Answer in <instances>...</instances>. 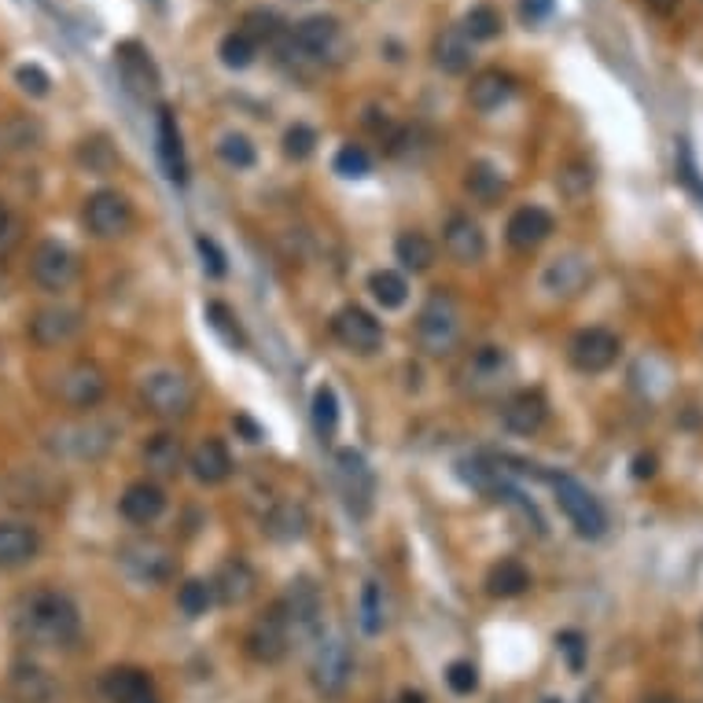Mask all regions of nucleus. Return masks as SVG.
Returning <instances> with one entry per match:
<instances>
[{
  "label": "nucleus",
  "instance_id": "f257e3e1",
  "mask_svg": "<svg viewBox=\"0 0 703 703\" xmlns=\"http://www.w3.org/2000/svg\"><path fill=\"white\" fill-rule=\"evenodd\" d=\"M16 634L33 648H70L81 637V612L67 593L33 589L16 604Z\"/></svg>",
  "mask_w": 703,
  "mask_h": 703
},
{
  "label": "nucleus",
  "instance_id": "f03ea898",
  "mask_svg": "<svg viewBox=\"0 0 703 703\" xmlns=\"http://www.w3.org/2000/svg\"><path fill=\"white\" fill-rule=\"evenodd\" d=\"M118 442V423L104 420V417H81V420H67L56 423L52 431H45V450L59 457V460H81V465H92V460H104L111 453V446Z\"/></svg>",
  "mask_w": 703,
  "mask_h": 703
},
{
  "label": "nucleus",
  "instance_id": "7ed1b4c3",
  "mask_svg": "<svg viewBox=\"0 0 703 703\" xmlns=\"http://www.w3.org/2000/svg\"><path fill=\"white\" fill-rule=\"evenodd\" d=\"M516 375V361L505 346H476L471 354L457 365V387L468 398H479V402H490V398H501L508 391Z\"/></svg>",
  "mask_w": 703,
  "mask_h": 703
},
{
  "label": "nucleus",
  "instance_id": "20e7f679",
  "mask_svg": "<svg viewBox=\"0 0 703 703\" xmlns=\"http://www.w3.org/2000/svg\"><path fill=\"white\" fill-rule=\"evenodd\" d=\"M417 343L428 358H446L460 346V306L450 291H435L420 306Z\"/></svg>",
  "mask_w": 703,
  "mask_h": 703
},
{
  "label": "nucleus",
  "instance_id": "39448f33",
  "mask_svg": "<svg viewBox=\"0 0 703 703\" xmlns=\"http://www.w3.org/2000/svg\"><path fill=\"white\" fill-rule=\"evenodd\" d=\"M140 402L148 409L152 417L159 420H180L192 413V406H196V387L185 372L177 369H155L144 375L140 383Z\"/></svg>",
  "mask_w": 703,
  "mask_h": 703
},
{
  "label": "nucleus",
  "instance_id": "423d86ee",
  "mask_svg": "<svg viewBox=\"0 0 703 703\" xmlns=\"http://www.w3.org/2000/svg\"><path fill=\"white\" fill-rule=\"evenodd\" d=\"M52 398L70 413H92L107 398V372L96 361H70L56 372Z\"/></svg>",
  "mask_w": 703,
  "mask_h": 703
},
{
  "label": "nucleus",
  "instance_id": "0eeeda50",
  "mask_svg": "<svg viewBox=\"0 0 703 703\" xmlns=\"http://www.w3.org/2000/svg\"><path fill=\"white\" fill-rule=\"evenodd\" d=\"M118 564L137 586H163L177 572V556L159 538H129L118 545Z\"/></svg>",
  "mask_w": 703,
  "mask_h": 703
},
{
  "label": "nucleus",
  "instance_id": "6e6552de",
  "mask_svg": "<svg viewBox=\"0 0 703 703\" xmlns=\"http://www.w3.org/2000/svg\"><path fill=\"white\" fill-rule=\"evenodd\" d=\"M81 276V262L78 254L70 251L67 244H59V240H41L38 247L30 254V281L38 284L41 291H59L75 287V281Z\"/></svg>",
  "mask_w": 703,
  "mask_h": 703
},
{
  "label": "nucleus",
  "instance_id": "1a4fd4ad",
  "mask_svg": "<svg viewBox=\"0 0 703 703\" xmlns=\"http://www.w3.org/2000/svg\"><path fill=\"white\" fill-rule=\"evenodd\" d=\"M310 674H313V685H318L321 696H339L350 685V674H354V652H350L343 634H324L318 641Z\"/></svg>",
  "mask_w": 703,
  "mask_h": 703
},
{
  "label": "nucleus",
  "instance_id": "9d476101",
  "mask_svg": "<svg viewBox=\"0 0 703 703\" xmlns=\"http://www.w3.org/2000/svg\"><path fill=\"white\" fill-rule=\"evenodd\" d=\"M553 490H556V505L564 508V516L572 519V527L582 538H601L604 527H608V516H604L601 501L593 497L582 482H575L572 476H549Z\"/></svg>",
  "mask_w": 703,
  "mask_h": 703
},
{
  "label": "nucleus",
  "instance_id": "9b49d317",
  "mask_svg": "<svg viewBox=\"0 0 703 703\" xmlns=\"http://www.w3.org/2000/svg\"><path fill=\"white\" fill-rule=\"evenodd\" d=\"M81 332H85V313L75 310V306H64V302H56V306H41L27 318V339L41 350H56V346L75 343Z\"/></svg>",
  "mask_w": 703,
  "mask_h": 703
},
{
  "label": "nucleus",
  "instance_id": "f8f14e48",
  "mask_svg": "<svg viewBox=\"0 0 703 703\" xmlns=\"http://www.w3.org/2000/svg\"><path fill=\"white\" fill-rule=\"evenodd\" d=\"M291 641H295V634H291V626H287V615L281 612V604H273L270 612L258 615V619L251 623L247 637H244V648H247V656L254 663L273 666L291 652Z\"/></svg>",
  "mask_w": 703,
  "mask_h": 703
},
{
  "label": "nucleus",
  "instance_id": "ddd939ff",
  "mask_svg": "<svg viewBox=\"0 0 703 703\" xmlns=\"http://www.w3.org/2000/svg\"><path fill=\"white\" fill-rule=\"evenodd\" d=\"M281 604V612L287 615V626L295 637H313L321 629V615H324V597H321V586L306 575L291 578L284 597L276 601Z\"/></svg>",
  "mask_w": 703,
  "mask_h": 703
},
{
  "label": "nucleus",
  "instance_id": "4468645a",
  "mask_svg": "<svg viewBox=\"0 0 703 703\" xmlns=\"http://www.w3.org/2000/svg\"><path fill=\"white\" fill-rule=\"evenodd\" d=\"M291 48H295L299 56H310V59H343L346 52V38H343V27H339L335 16H306L302 22H295V30H291Z\"/></svg>",
  "mask_w": 703,
  "mask_h": 703
},
{
  "label": "nucleus",
  "instance_id": "2eb2a0df",
  "mask_svg": "<svg viewBox=\"0 0 703 703\" xmlns=\"http://www.w3.org/2000/svg\"><path fill=\"white\" fill-rule=\"evenodd\" d=\"M4 501L16 508H56L64 501V479L45 468H19L4 482Z\"/></svg>",
  "mask_w": 703,
  "mask_h": 703
},
{
  "label": "nucleus",
  "instance_id": "dca6fc26",
  "mask_svg": "<svg viewBox=\"0 0 703 703\" xmlns=\"http://www.w3.org/2000/svg\"><path fill=\"white\" fill-rule=\"evenodd\" d=\"M85 228L96 236V240H118L126 236L133 228V207L123 192H92L89 199H85Z\"/></svg>",
  "mask_w": 703,
  "mask_h": 703
},
{
  "label": "nucleus",
  "instance_id": "f3484780",
  "mask_svg": "<svg viewBox=\"0 0 703 703\" xmlns=\"http://www.w3.org/2000/svg\"><path fill=\"white\" fill-rule=\"evenodd\" d=\"M332 335L339 346L350 350V354H375V350L383 346V324L375 321L365 306H354V302L343 310H335Z\"/></svg>",
  "mask_w": 703,
  "mask_h": 703
},
{
  "label": "nucleus",
  "instance_id": "a211bd4d",
  "mask_svg": "<svg viewBox=\"0 0 703 703\" xmlns=\"http://www.w3.org/2000/svg\"><path fill=\"white\" fill-rule=\"evenodd\" d=\"M567 354H572V365L586 375H597V372H608L615 365V358H619V335L608 332V329H582L572 346H567Z\"/></svg>",
  "mask_w": 703,
  "mask_h": 703
},
{
  "label": "nucleus",
  "instance_id": "6ab92c4d",
  "mask_svg": "<svg viewBox=\"0 0 703 703\" xmlns=\"http://www.w3.org/2000/svg\"><path fill=\"white\" fill-rule=\"evenodd\" d=\"M335 468H339V487H343L346 508L354 516H369L375 487H372V471L365 465V457H361L358 450H339Z\"/></svg>",
  "mask_w": 703,
  "mask_h": 703
},
{
  "label": "nucleus",
  "instance_id": "aec40b11",
  "mask_svg": "<svg viewBox=\"0 0 703 703\" xmlns=\"http://www.w3.org/2000/svg\"><path fill=\"white\" fill-rule=\"evenodd\" d=\"M8 693L11 703H64V689L52 674L38 663H16L8 674Z\"/></svg>",
  "mask_w": 703,
  "mask_h": 703
},
{
  "label": "nucleus",
  "instance_id": "412c9836",
  "mask_svg": "<svg viewBox=\"0 0 703 703\" xmlns=\"http://www.w3.org/2000/svg\"><path fill=\"white\" fill-rule=\"evenodd\" d=\"M442 247L457 265H479L487 258V236L471 214H450L442 228Z\"/></svg>",
  "mask_w": 703,
  "mask_h": 703
},
{
  "label": "nucleus",
  "instance_id": "4be33fe9",
  "mask_svg": "<svg viewBox=\"0 0 703 703\" xmlns=\"http://www.w3.org/2000/svg\"><path fill=\"white\" fill-rule=\"evenodd\" d=\"M211 589H214V601L225 604V608H244V604L254 601V593H258V575H254V567L247 560L233 556V560L217 567Z\"/></svg>",
  "mask_w": 703,
  "mask_h": 703
},
{
  "label": "nucleus",
  "instance_id": "5701e85b",
  "mask_svg": "<svg viewBox=\"0 0 703 703\" xmlns=\"http://www.w3.org/2000/svg\"><path fill=\"white\" fill-rule=\"evenodd\" d=\"M589 276H593V265L586 254H560V258H553L549 265H545V273H541V287L549 291V295L556 299H575L582 287L589 284Z\"/></svg>",
  "mask_w": 703,
  "mask_h": 703
},
{
  "label": "nucleus",
  "instance_id": "b1692460",
  "mask_svg": "<svg viewBox=\"0 0 703 703\" xmlns=\"http://www.w3.org/2000/svg\"><path fill=\"white\" fill-rule=\"evenodd\" d=\"M38 553L41 538L30 524H16V519L0 524V572H19L30 560H38Z\"/></svg>",
  "mask_w": 703,
  "mask_h": 703
},
{
  "label": "nucleus",
  "instance_id": "393cba45",
  "mask_svg": "<svg viewBox=\"0 0 703 703\" xmlns=\"http://www.w3.org/2000/svg\"><path fill=\"white\" fill-rule=\"evenodd\" d=\"M545 417H549V402H545L541 391H516V394H508L501 406V423L512 435L541 431Z\"/></svg>",
  "mask_w": 703,
  "mask_h": 703
},
{
  "label": "nucleus",
  "instance_id": "a878e982",
  "mask_svg": "<svg viewBox=\"0 0 703 703\" xmlns=\"http://www.w3.org/2000/svg\"><path fill=\"white\" fill-rule=\"evenodd\" d=\"M118 512H123V519H129V524L148 527L166 512V494L159 482L140 479V482H133V487H126V494L118 497Z\"/></svg>",
  "mask_w": 703,
  "mask_h": 703
},
{
  "label": "nucleus",
  "instance_id": "bb28decb",
  "mask_svg": "<svg viewBox=\"0 0 703 703\" xmlns=\"http://www.w3.org/2000/svg\"><path fill=\"white\" fill-rule=\"evenodd\" d=\"M188 468L203 487H222V482L233 476L236 465H233V457H228L222 439H203L196 450L188 453Z\"/></svg>",
  "mask_w": 703,
  "mask_h": 703
},
{
  "label": "nucleus",
  "instance_id": "cd10ccee",
  "mask_svg": "<svg viewBox=\"0 0 703 703\" xmlns=\"http://www.w3.org/2000/svg\"><path fill=\"white\" fill-rule=\"evenodd\" d=\"M262 530L270 535L273 541H299V538H306V530H310V512H306V505L302 501H291V497H284V501H276L270 512H265L262 519Z\"/></svg>",
  "mask_w": 703,
  "mask_h": 703
},
{
  "label": "nucleus",
  "instance_id": "c85d7f7f",
  "mask_svg": "<svg viewBox=\"0 0 703 703\" xmlns=\"http://www.w3.org/2000/svg\"><path fill=\"white\" fill-rule=\"evenodd\" d=\"M144 468L152 471V476H159V479H174L180 468H185V442L177 439L174 431H159V435H152L148 442H144Z\"/></svg>",
  "mask_w": 703,
  "mask_h": 703
},
{
  "label": "nucleus",
  "instance_id": "c756f323",
  "mask_svg": "<svg viewBox=\"0 0 703 703\" xmlns=\"http://www.w3.org/2000/svg\"><path fill=\"white\" fill-rule=\"evenodd\" d=\"M508 244L519 247V251H530L538 247L541 240L553 236V214L545 207H519L512 217H508Z\"/></svg>",
  "mask_w": 703,
  "mask_h": 703
},
{
  "label": "nucleus",
  "instance_id": "7c9ffc66",
  "mask_svg": "<svg viewBox=\"0 0 703 703\" xmlns=\"http://www.w3.org/2000/svg\"><path fill=\"white\" fill-rule=\"evenodd\" d=\"M104 696L111 703H152V677L137 666H115L104 674Z\"/></svg>",
  "mask_w": 703,
  "mask_h": 703
},
{
  "label": "nucleus",
  "instance_id": "2f4dec72",
  "mask_svg": "<svg viewBox=\"0 0 703 703\" xmlns=\"http://www.w3.org/2000/svg\"><path fill=\"white\" fill-rule=\"evenodd\" d=\"M115 64H118V70H123V78H126V85L133 92L148 96V92L159 89V70H155L152 56L144 52L140 45H123L115 52Z\"/></svg>",
  "mask_w": 703,
  "mask_h": 703
},
{
  "label": "nucleus",
  "instance_id": "473e14b6",
  "mask_svg": "<svg viewBox=\"0 0 703 703\" xmlns=\"http://www.w3.org/2000/svg\"><path fill=\"white\" fill-rule=\"evenodd\" d=\"M516 92V81L512 75H505V70H482V75L471 78L468 85V104L476 107V111H497L501 104H508V96Z\"/></svg>",
  "mask_w": 703,
  "mask_h": 703
},
{
  "label": "nucleus",
  "instance_id": "72a5a7b5",
  "mask_svg": "<svg viewBox=\"0 0 703 703\" xmlns=\"http://www.w3.org/2000/svg\"><path fill=\"white\" fill-rule=\"evenodd\" d=\"M159 159L166 177L174 180V185H185L188 177V166H185V144H180V129H177V118L169 107L159 111Z\"/></svg>",
  "mask_w": 703,
  "mask_h": 703
},
{
  "label": "nucleus",
  "instance_id": "f704fd0d",
  "mask_svg": "<svg viewBox=\"0 0 703 703\" xmlns=\"http://www.w3.org/2000/svg\"><path fill=\"white\" fill-rule=\"evenodd\" d=\"M435 67H439L442 75H465L471 67V41L460 33V27L442 30L439 38H435Z\"/></svg>",
  "mask_w": 703,
  "mask_h": 703
},
{
  "label": "nucleus",
  "instance_id": "c9c22d12",
  "mask_svg": "<svg viewBox=\"0 0 703 703\" xmlns=\"http://www.w3.org/2000/svg\"><path fill=\"white\" fill-rule=\"evenodd\" d=\"M394 258L402 262V270L409 273H428L435 265V244L417 228H406L402 236L394 240Z\"/></svg>",
  "mask_w": 703,
  "mask_h": 703
},
{
  "label": "nucleus",
  "instance_id": "e433bc0d",
  "mask_svg": "<svg viewBox=\"0 0 703 703\" xmlns=\"http://www.w3.org/2000/svg\"><path fill=\"white\" fill-rule=\"evenodd\" d=\"M530 589V572L519 560H501V564H494L490 567V575H487V593L490 597H519V593H527Z\"/></svg>",
  "mask_w": 703,
  "mask_h": 703
},
{
  "label": "nucleus",
  "instance_id": "4c0bfd02",
  "mask_svg": "<svg viewBox=\"0 0 703 703\" xmlns=\"http://www.w3.org/2000/svg\"><path fill=\"white\" fill-rule=\"evenodd\" d=\"M465 188L476 196L479 203H487V207H494L497 199L505 196V174L497 169L494 163H471L468 174H465Z\"/></svg>",
  "mask_w": 703,
  "mask_h": 703
},
{
  "label": "nucleus",
  "instance_id": "58836bf2",
  "mask_svg": "<svg viewBox=\"0 0 703 703\" xmlns=\"http://www.w3.org/2000/svg\"><path fill=\"white\" fill-rule=\"evenodd\" d=\"M369 291H372V299L380 302L383 310L406 306V299H409L406 276H402V273H394V270H375V273L369 276Z\"/></svg>",
  "mask_w": 703,
  "mask_h": 703
},
{
  "label": "nucleus",
  "instance_id": "ea45409f",
  "mask_svg": "<svg viewBox=\"0 0 703 703\" xmlns=\"http://www.w3.org/2000/svg\"><path fill=\"white\" fill-rule=\"evenodd\" d=\"M501 11H497L494 4H476L465 16V22H460V33H465V38L476 45V41H494L497 33H501Z\"/></svg>",
  "mask_w": 703,
  "mask_h": 703
},
{
  "label": "nucleus",
  "instance_id": "a19ab883",
  "mask_svg": "<svg viewBox=\"0 0 703 703\" xmlns=\"http://www.w3.org/2000/svg\"><path fill=\"white\" fill-rule=\"evenodd\" d=\"M556 188H560V196H567V199H582L593 188V166L582 159L564 163L556 169Z\"/></svg>",
  "mask_w": 703,
  "mask_h": 703
},
{
  "label": "nucleus",
  "instance_id": "79ce46f5",
  "mask_svg": "<svg viewBox=\"0 0 703 703\" xmlns=\"http://www.w3.org/2000/svg\"><path fill=\"white\" fill-rule=\"evenodd\" d=\"M313 428H318L321 439H329L339 428V398L329 383H321L318 391H313Z\"/></svg>",
  "mask_w": 703,
  "mask_h": 703
},
{
  "label": "nucleus",
  "instance_id": "37998d69",
  "mask_svg": "<svg viewBox=\"0 0 703 703\" xmlns=\"http://www.w3.org/2000/svg\"><path fill=\"white\" fill-rule=\"evenodd\" d=\"M217 56H222V64L228 70H244L254 64V41L244 30H233V33H225L222 45H217Z\"/></svg>",
  "mask_w": 703,
  "mask_h": 703
},
{
  "label": "nucleus",
  "instance_id": "c03bdc74",
  "mask_svg": "<svg viewBox=\"0 0 703 703\" xmlns=\"http://www.w3.org/2000/svg\"><path fill=\"white\" fill-rule=\"evenodd\" d=\"M217 159L233 169H251L254 159H258V152H254V144L244 137V133H225L222 144H217Z\"/></svg>",
  "mask_w": 703,
  "mask_h": 703
},
{
  "label": "nucleus",
  "instance_id": "a18cd8bd",
  "mask_svg": "<svg viewBox=\"0 0 703 703\" xmlns=\"http://www.w3.org/2000/svg\"><path fill=\"white\" fill-rule=\"evenodd\" d=\"M211 601H214V589L207 586V582H199V578H188L185 586L177 589V608L185 612L188 619H199V615H207Z\"/></svg>",
  "mask_w": 703,
  "mask_h": 703
},
{
  "label": "nucleus",
  "instance_id": "49530a36",
  "mask_svg": "<svg viewBox=\"0 0 703 703\" xmlns=\"http://www.w3.org/2000/svg\"><path fill=\"white\" fill-rule=\"evenodd\" d=\"M78 159H81V166H89L92 174H111V169L118 166V155H115V148H111V144H107L104 137L81 140Z\"/></svg>",
  "mask_w": 703,
  "mask_h": 703
},
{
  "label": "nucleus",
  "instance_id": "de8ad7c7",
  "mask_svg": "<svg viewBox=\"0 0 703 703\" xmlns=\"http://www.w3.org/2000/svg\"><path fill=\"white\" fill-rule=\"evenodd\" d=\"M361 629H365L369 637H375L383 629V623H387V615H383V593H380V586H375V582H369L365 586V593H361Z\"/></svg>",
  "mask_w": 703,
  "mask_h": 703
},
{
  "label": "nucleus",
  "instance_id": "09e8293b",
  "mask_svg": "<svg viewBox=\"0 0 703 703\" xmlns=\"http://www.w3.org/2000/svg\"><path fill=\"white\" fill-rule=\"evenodd\" d=\"M207 321H211V329L222 335L228 346H244L247 343L244 332H240L236 318H233V310H228L225 302H207Z\"/></svg>",
  "mask_w": 703,
  "mask_h": 703
},
{
  "label": "nucleus",
  "instance_id": "8fccbe9b",
  "mask_svg": "<svg viewBox=\"0 0 703 703\" xmlns=\"http://www.w3.org/2000/svg\"><path fill=\"white\" fill-rule=\"evenodd\" d=\"M313 148H318V133H313L310 126L295 123L284 133V155H287V159H295V163L310 159Z\"/></svg>",
  "mask_w": 703,
  "mask_h": 703
},
{
  "label": "nucleus",
  "instance_id": "3c124183",
  "mask_svg": "<svg viewBox=\"0 0 703 703\" xmlns=\"http://www.w3.org/2000/svg\"><path fill=\"white\" fill-rule=\"evenodd\" d=\"M372 169V159H369V152L365 148H358V144H343L335 155V174H343V177H365Z\"/></svg>",
  "mask_w": 703,
  "mask_h": 703
},
{
  "label": "nucleus",
  "instance_id": "603ef678",
  "mask_svg": "<svg viewBox=\"0 0 703 703\" xmlns=\"http://www.w3.org/2000/svg\"><path fill=\"white\" fill-rule=\"evenodd\" d=\"M446 682H450V689L457 696H471L479 689V671H476V663H468V660H457L450 663V671H446Z\"/></svg>",
  "mask_w": 703,
  "mask_h": 703
},
{
  "label": "nucleus",
  "instance_id": "864d4df0",
  "mask_svg": "<svg viewBox=\"0 0 703 703\" xmlns=\"http://www.w3.org/2000/svg\"><path fill=\"white\" fill-rule=\"evenodd\" d=\"M244 33L247 38L258 45V41H270V38H276V33H281V22H276V16L273 11H247V19H244Z\"/></svg>",
  "mask_w": 703,
  "mask_h": 703
},
{
  "label": "nucleus",
  "instance_id": "5fc2aeb1",
  "mask_svg": "<svg viewBox=\"0 0 703 703\" xmlns=\"http://www.w3.org/2000/svg\"><path fill=\"white\" fill-rule=\"evenodd\" d=\"M16 81H19V89L30 96H48V89H52V78H48V70L38 64H22L16 70Z\"/></svg>",
  "mask_w": 703,
  "mask_h": 703
},
{
  "label": "nucleus",
  "instance_id": "6e6d98bb",
  "mask_svg": "<svg viewBox=\"0 0 703 703\" xmlns=\"http://www.w3.org/2000/svg\"><path fill=\"white\" fill-rule=\"evenodd\" d=\"M19 228H22V225L16 222V217L8 214V207H4V203H0V258H4V254H8L11 247L19 244V236H22Z\"/></svg>",
  "mask_w": 703,
  "mask_h": 703
},
{
  "label": "nucleus",
  "instance_id": "4d7b16f0",
  "mask_svg": "<svg viewBox=\"0 0 703 703\" xmlns=\"http://www.w3.org/2000/svg\"><path fill=\"white\" fill-rule=\"evenodd\" d=\"M196 247H199V254H203V265H207V273L211 276H225V254L217 251V244L211 236H199L196 240Z\"/></svg>",
  "mask_w": 703,
  "mask_h": 703
},
{
  "label": "nucleus",
  "instance_id": "13d9d810",
  "mask_svg": "<svg viewBox=\"0 0 703 703\" xmlns=\"http://www.w3.org/2000/svg\"><path fill=\"white\" fill-rule=\"evenodd\" d=\"M556 645H560L567 652V663H572V671H582V634H575V629H567V634L556 637Z\"/></svg>",
  "mask_w": 703,
  "mask_h": 703
},
{
  "label": "nucleus",
  "instance_id": "bf43d9fd",
  "mask_svg": "<svg viewBox=\"0 0 703 703\" xmlns=\"http://www.w3.org/2000/svg\"><path fill=\"white\" fill-rule=\"evenodd\" d=\"M553 0H519V16H524L527 22H541L553 16Z\"/></svg>",
  "mask_w": 703,
  "mask_h": 703
},
{
  "label": "nucleus",
  "instance_id": "052dcab7",
  "mask_svg": "<svg viewBox=\"0 0 703 703\" xmlns=\"http://www.w3.org/2000/svg\"><path fill=\"white\" fill-rule=\"evenodd\" d=\"M233 423H236L240 431L247 435V442H262V428H258V423H254V420H247V417H236Z\"/></svg>",
  "mask_w": 703,
  "mask_h": 703
},
{
  "label": "nucleus",
  "instance_id": "680f3d73",
  "mask_svg": "<svg viewBox=\"0 0 703 703\" xmlns=\"http://www.w3.org/2000/svg\"><path fill=\"white\" fill-rule=\"evenodd\" d=\"M645 4L652 8V11H656V16H674V11H677V4H682V0H645Z\"/></svg>",
  "mask_w": 703,
  "mask_h": 703
},
{
  "label": "nucleus",
  "instance_id": "e2e57ef3",
  "mask_svg": "<svg viewBox=\"0 0 703 703\" xmlns=\"http://www.w3.org/2000/svg\"><path fill=\"white\" fill-rule=\"evenodd\" d=\"M652 471H656V457H637V460H634V476H637V479L652 476Z\"/></svg>",
  "mask_w": 703,
  "mask_h": 703
},
{
  "label": "nucleus",
  "instance_id": "0e129e2a",
  "mask_svg": "<svg viewBox=\"0 0 703 703\" xmlns=\"http://www.w3.org/2000/svg\"><path fill=\"white\" fill-rule=\"evenodd\" d=\"M402 703H428V700H423V693H413V689H406V693H402Z\"/></svg>",
  "mask_w": 703,
  "mask_h": 703
},
{
  "label": "nucleus",
  "instance_id": "69168bd1",
  "mask_svg": "<svg viewBox=\"0 0 703 703\" xmlns=\"http://www.w3.org/2000/svg\"><path fill=\"white\" fill-rule=\"evenodd\" d=\"M645 703H677V700H671V696H648Z\"/></svg>",
  "mask_w": 703,
  "mask_h": 703
},
{
  "label": "nucleus",
  "instance_id": "338daca9",
  "mask_svg": "<svg viewBox=\"0 0 703 703\" xmlns=\"http://www.w3.org/2000/svg\"><path fill=\"white\" fill-rule=\"evenodd\" d=\"M545 703H564V700H545Z\"/></svg>",
  "mask_w": 703,
  "mask_h": 703
}]
</instances>
